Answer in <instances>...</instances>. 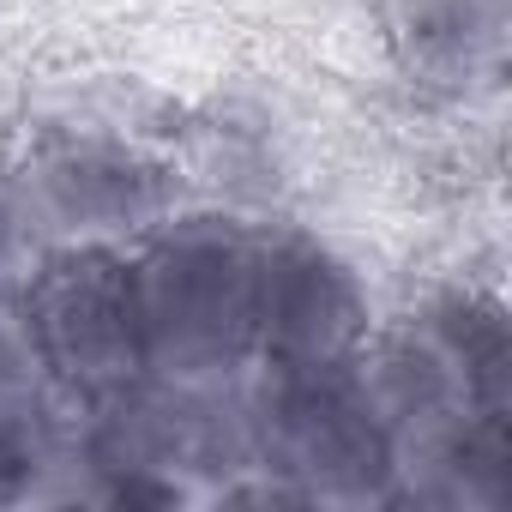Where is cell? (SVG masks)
<instances>
[{
  "label": "cell",
  "mask_w": 512,
  "mask_h": 512,
  "mask_svg": "<svg viewBox=\"0 0 512 512\" xmlns=\"http://www.w3.org/2000/svg\"><path fill=\"white\" fill-rule=\"evenodd\" d=\"M175 109L115 85V97H61L25 127L13 157L55 247H133L187 205L169 151Z\"/></svg>",
  "instance_id": "6da1fadb"
},
{
  "label": "cell",
  "mask_w": 512,
  "mask_h": 512,
  "mask_svg": "<svg viewBox=\"0 0 512 512\" xmlns=\"http://www.w3.org/2000/svg\"><path fill=\"white\" fill-rule=\"evenodd\" d=\"M139 362L163 380H223L253 362L260 223L181 205L127 247Z\"/></svg>",
  "instance_id": "7a4b0ae2"
},
{
  "label": "cell",
  "mask_w": 512,
  "mask_h": 512,
  "mask_svg": "<svg viewBox=\"0 0 512 512\" xmlns=\"http://www.w3.org/2000/svg\"><path fill=\"white\" fill-rule=\"evenodd\" d=\"M253 464L302 494V506H398V458L362 356L247 362L241 374Z\"/></svg>",
  "instance_id": "3957f363"
},
{
  "label": "cell",
  "mask_w": 512,
  "mask_h": 512,
  "mask_svg": "<svg viewBox=\"0 0 512 512\" xmlns=\"http://www.w3.org/2000/svg\"><path fill=\"white\" fill-rule=\"evenodd\" d=\"M0 308L13 314L37 368L73 404L145 374L127 247H49V260L25 278V290Z\"/></svg>",
  "instance_id": "277c9868"
},
{
  "label": "cell",
  "mask_w": 512,
  "mask_h": 512,
  "mask_svg": "<svg viewBox=\"0 0 512 512\" xmlns=\"http://www.w3.org/2000/svg\"><path fill=\"white\" fill-rule=\"evenodd\" d=\"M374 284L326 229L302 217L260 223L253 278V362H344L374 338Z\"/></svg>",
  "instance_id": "5b68a950"
},
{
  "label": "cell",
  "mask_w": 512,
  "mask_h": 512,
  "mask_svg": "<svg viewBox=\"0 0 512 512\" xmlns=\"http://www.w3.org/2000/svg\"><path fill=\"white\" fill-rule=\"evenodd\" d=\"M169 151L187 205H217L235 217H284L302 187V139L284 103L260 85H223L175 109Z\"/></svg>",
  "instance_id": "8992f818"
},
{
  "label": "cell",
  "mask_w": 512,
  "mask_h": 512,
  "mask_svg": "<svg viewBox=\"0 0 512 512\" xmlns=\"http://www.w3.org/2000/svg\"><path fill=\"white\" fill-rule=\"evenodd\" d=\"M380 37L416 97L476 109L506 79L512 0H386Z\"/></svg>",
  "instance_id": "52a82bcc"
},
{
  "label": "cell",
  "mask_w": 512,
  "mask_h": 512,
  "mask_svg": "<svg viewBox=\"0 0 512 512\" xmlns=\"http://www.w3.org/2000/svg\"><path fill=\"white\" fill-rule=\"evenodd\" d=\"M73 398L37 368L13 314L0 308V506L49 500L67 458Z\"/></svg>",
  "instance_id": "ba28073f"
},
{
  "label": "cell",
  "mask_w": 512,
  "mask_h": 512,
  "mask_svg": "<svg viewBox=\"0 0 512 512\" xmlns=\"http://www.w3.org/2000/svg\"><path fill=\"white\" fill-rule=\"evenodd\" d=\"M404 320L440 350V362L464 380V392L476 404L512 416V314L494 284L446 278V284L422 290Z\"/></svg>",
  "instance_id": "9c48e42d"
},
{
  "label": "cell",
  "mask_w": 512,
  "mask_h": 512,
  "mask_svg": "<svg viewBox=\"0 0 512 512\" xmlns=\"http://www.w3.org/2000/svg\"><path fill=\"white\" fill-rule=\"evenodd\" d=\"M49 223L31 199V181L13 151H0V302H13L25 278L49 260Z\"/></svg>",
  "instance_id": "30bf717a"
}]
</instances>
